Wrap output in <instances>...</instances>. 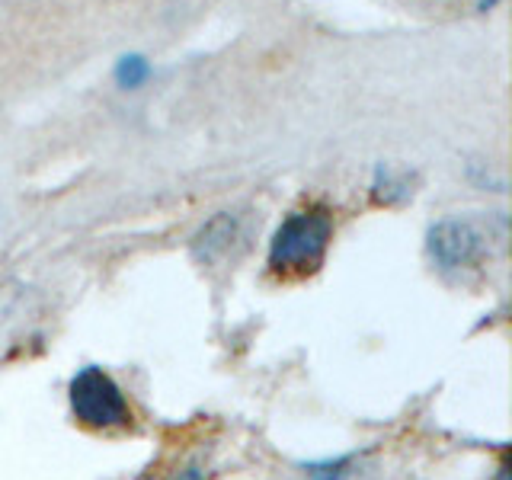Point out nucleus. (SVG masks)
I'll list each match as a JSON object with an SVG mask.
<instances>
[{"mask_svg":"<svg viewBox=\"0 0 512 480\" xmlns=\"http://www.w3.org/2000/svg\"><path fill=\"white\" fill-rule=\"evenodd\" d=\"M333 244V212L324 205H304L288 212L269 240V272L279 279H308L324 266Z\"/></svg>","mask_w":512,"mask_h":480,"instance_id":"f257e3e1","label":"nucleus"},{"mask_svg":"<svg viewBox=\"0 0 512 480\" xmlns=\"http://www.w3.org/2000/svg\"><path fill=\"white\" fill-rule=\"evenodd\" d=\"M71 410L80 426L109 432V429H125L132 423V410L122 388L112 381L103 368H80L71 381Z\"/></svg>","mask_w":512,"mask_h":480,"instance_id":"f03ea898","label":"nucleus"},{"mask_svg":"<svg viewBox=\"0 0 512 480\" xmlns=\"http://www.w3.org/2000/svg\"><path fill=\"white\" fill-rule=\"evenodd\" d=\"M426 247L442 269H471L490 256V231L474 218H442L429 228Z\"/></svg>","mask_w":512,"mask_h":480,"instance_id":"7ed1b4c3","label":"nucleus"},{"mask_svg":"<svg viewBox=\"0 0 512 480\" xmlns=\"http://www.w3.org/2000/svg\"><path fill=\"white\" fill-rule=\"evenodd\" d=\"M407 199H413V173L381 164L372 180V202L391 208V205H404Z\"/></svg>","mask_w":512,"mask_h":480,"instance_id":"20e7f679","label":"nucleus"},{"mask_svg":"<svg viewBox=\"0 0 512 480\" xmlns=\"http://www.w3.org/2000/svg\"><path fill=\"white\" fill-rule=\"evenodd\" d=\"M112 77H116V84L122 90H141L151 80V61L144 55H138V52L122 55L116 61V71H112Z\"/></svg>","mask_w":512,"mask_h":480,"instance_id":"39448f33","label":"nucleus"},{"mask_svg":"<svg viewBox=\"0 0 512 480\" xmlns=\"http://www.w3.org/2000/svg\"><path fill=\"white\" fill-rule=\"evenodd\" d=\"M496 4H503V0H477V10H480V13H487V10H493Z\"/></svg>","mask_w":512,"mask_h":480,"instance_id":"423d86ee","label":"nucleus"}]
</instances>
